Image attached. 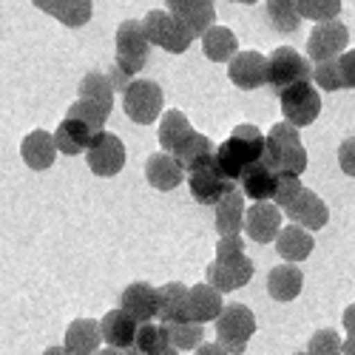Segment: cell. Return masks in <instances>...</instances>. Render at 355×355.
I'll use <instances>...</instances> for the list:
<instances>
[{"instance_id":"41","label":"cell","mask_w":355,"mask_h":355,"mask_svg":"<svg viewBox=\"0 0 355 355\" xmlns=\"http://www.w3.org/2000/svg\"><path fill=\"white\" fill-rule=\"evenodd\" d=\"M313 80H315V85H318V88H324V92H338V88H344L338 60L318 63V66L313 69Z\"/></svg>"},{"instance_id":"15","label":"cell","mask_w":355,"mask_h":355,"mask_svg":"<svg viewBox=\"0 0 355 355\" xmlns=\"http://www.w3.org/2000/svg\"><path fill=\"white\" fill-rule=\"evenodd\" d=\"M245 230L259 245L276 242L282 233V211L273 202H253L245 214Z\"/></svg>"},{"instance_id":"3","label":"cell","mask_w":355,"mask_h":355,"mask_svg":"<svg viewBox=\"0 0 355 355\" xmlns=\"http://www.w3.org/2000/svg\"><path fill=\"white\" fill-rule=\"evenodd\" d=\"M256 333V315L248 304H225L222 315L216 318V344L227 352V355H242L248 349V341Z\"/></svg>"},{"instance_id":"27","label":"cell","mask_w":355,"mask_h":355,"mask_svg":"<svg viewBox=\"0 0 355 355\" xmlns=\"http://www.w3.org/2000/svg\"><path fill=\"white\" fill-rule=\"evenodd\" d=\"M276 180L279 176L268 165L256 162L239 176V191H242V196H248L253 202H270L276 193Z\"/></svg>"},{"instance_id":"8","label":"cell","mask_w":355,"mask_h":355,"mask_svg":"<svg viewBox=\"0 0 355 355\" xmlns=\"http://www.w3.org/2000/svg\"><path fill=\"white\" fill-rule=\"evenodd\" d=\"M279 103H282L284 123H290L293 128L313 125L321 114V97L313 83H299V85L287 88V92L279 94Z\"/></svg>"},{"instance_id":"44","label":"cell","mask_w":355,"mask_h":355,"mask_svg":"<svg viewBox=\"0 0 355 355\" xmlns=\"http://www.w3.org/2000/svg\"><path fill=\"white\" fill-rule=\"evenodd\" d=\"M338 69H341L344 88H355V49H349L338 57Z\"/></svg>"},{"instance_id":"43","label":"cell","mask_w":355,"mask_h":355,"mask_svg":"<svg viewBox=\"0 0 355 355\" xmlns=\"http://www.w3.org/2000/svg\"><path fill=\"white\" fill-rule=\"evenodd\" d=\"M236 256H245V242L239 239V236L219 239V245H216V259H236Z\"/></svg>"},{"instance_id":"17","label":"cell","mask_w":355,"mask_h":355,"mask_svg":"<svg viewBox=\"0 0 355 355\" xmlns=\"http://www.w3.org/2000/svg\"><path fill=\"white\" fill-rule=\"evenodd\" d=\"M284 214L290 216V222H293V225L304 227L307 233L321 230L324 225H327V219H330V208H327V202H324V199H321L315 191H310V188H304V191L299 193V199H295Z\"/></svg>"},{"instance_id":"51","label":"cell","mask_w":355,"mask_h":355,"mask_svg":"<svg viewBox=\"0 0 355 355\" xmlns=\"http://www.w3.org/2000/svg\"><path fill=\"white\" fill-rule=\"evenodd\" d=\"M159 355H180V352H176L173 347H168V349H165V352H159Z\"/></svg>"},{"instance_id":"7","label":"cell","mask_w":355,"mask_h":355,"mask_svg":"<svg viewBox=\"0 0 355 355\" xmlns=\"http://www.w3.org/2000/svg\"><path fill=\"white\" fill-rule=\"evenodd\" d=\"M142 28H145L148 43L159 46V49H165L171 54H185L188 46L193 43V37L165 9H151L148 12L145 20H142Z\"/></svg>"},{"instance_id":"31","label":"cell","mask_w":355,"mask_h":355,"mask_svg":"<svg viewBox=\"0 0 355 355\" xmlns=\"http://www.w3.org/2000/svg\"><path fill=\"white\" fill-rule=\"evenodd\" d=\"M159 145H162V151L165 154H173L176 148H180V142L193 134V125L188 123V116L176 108V111H165L162 114V120H159Z\"/></svg>"},{"instance_id":"46","label":"cell","mask_w":355,"mask_h":355,"mask_svg":"<svg viewBox=\"0 0 355 355\" xmlns=\"http://www.w3.org/2000/svg\"><path fill=\"white\" fill-rule=\"evenodd\" d=\"M344 330H347V336L349 338H355V304H349L347 310H344Z\"/></svg>"},{"instance_id":"20","label":"cell","mask_w":355,"mask_h":355,"mask_svg":"<svg viewBox=\"0 0 355 355\" xmlns=\"http://www.w3.org/2000/svg\"><path fill=\"white\" fill-rule=\"evenodd\" d=\"M225 304H222V293L214 290L208 282H199L188 290V318L196 321V324H208V321H216L222 315Z\"/></svg>"},{"instance_id":"50","label":"cell","mask_w":355,"mask_h":355,"mask_svg":"<svg viewBox=\"0 0 355 355\" xmlns=\"http://www.w3.org/2000/svg\"><path fill=\"white\" fill-rule=\"evenodd\" d=\"M94 355H123V352H116V349H111V347H105V349H100V352H94Z\"/></svg>"},{"instance_id":"38","label":"cell","mask_w":355,"mask_h":355,"mask_svg":"<svg viewBox=\"0 0 355 355\" xmlns=\"http://www.w3.org/2000/svg\"><path fill=\"white\" fill-rule=\"evenodd\" d=\"M295 9L307 20L333 23L341 15V0H295Z\"/></svg>"},{"instance_id":"29","label":"cell","mask_w":355,"mask_h":355,"mask_svg":"<svg viewBox=\"0 0 355 355\" xmlns=\"http://www.w3.org/2000/svg\"><path fill=\"white\" fill-rule=\"evenodd\" d=\"M216 154V148H214V142L205 137V134H199V131H193V134H188L182 142H180V148L171 154L176 162H180L182 168H185V173L188 171H193V168H199L202 162H208L211 157Z\"/></svg>"},{"instance_id":"25","label":"cell","mask_w":355,"mask_h":355,"mask_svg":"<svg viewBox=\"0 0 355 355\" xmlns=\"http://www.w3.org/2000/svg\"><path fill=\"white\" fill-rule=\"evenodd\" d=\"M94 131L88 128V125H83V123H77V120H66L57 125V131H54V145H57V154H66V157H77V154H85L88 148H92V142H94Z\"/></svg>"},{"instance_id":"23","label":"cell","mask_w":355,"mask_h":355,"mask_svg":"<svg viewBox=\"0 0 355 355\" xmlns=\"http://www.w3.org/2000/svg\"><path fill=\"white\" fill-rule=\"evenodd\" d=\"M245 196L236 188L233 193H227L225 199L216 202V230L219 239H230V236H239L245 230Z\"/></svg>"},{"instance_id":"5","label":"cell","mask_w":355,"mask_h":355,"mask_svg":"<svg viewBox=\"0 0 355 355\" xmlns=\"http://www.w3.org/2000/svg\"><path fill=\"white\" fill-rule=\"evenodd\" d=\"M148 54H151V43H148V37H145L142 20H125L120 28H116L114 66L134 80V74L148 66Z\"/></svg>"},{"instance_id":"49","label":"cell","mask_w":355,"mask_h":355,"mask_svg":"<svg viewBox=\"0 0 355 355\" xmlns=\"http://www.w3.org/2000/svg\"><path fill=\"white\" fill-rule=\"evenodd\" d=\"M43 355H71V352H69L66 347H49Z\"/></svg>"},{"instance_id":"35","label":"cell","mask_w":355,"mask_h":355,"mask_svg":"<svg viewBox=\"0 0 355 355\" xmlns=\"http://www.w3.org/2000/svg\"><path fill=\"white\" fill-rule=\"evenodd\" d=\"M134 347L139 349V355H159L171 347V338H168V327L165 324H142L139 333H137V341Z\"/></svg>"},{"instance_id":"13","label":"cell","mask_w":355,"mask_h":355,"mask_svg":"<svg viewBox=\"0 0 355 355\" xmlns=\"http://www.w3.org/2000/svg\"><path fill=\"white\" fill-rule=\"evenodd\" d=\"M253 279V261L245 256H236V259H214L208 264V284L219 293H230V290H239Z\"/></svg>"},{"instance_id":"42","label":"cell","mask_w":355,"mask_h":355,"mask_svg":"<svg viewBox=\"0 0 355 355\" xmlns=\"http://www.w3.org/2000/svg\"><path fill=\"white\" fill-rule=\"evenodd\" d=\"M338 165L347 176H355V137H347L338 145Z\"/></svg>"},{"instance_id":"21","label":"cell","mask_w":355,"mask_h":355,"mask_svg":"<svg viewBox=\"0 0 355 355\" xmlns=\"http://www.w3.org/2000/svg\"><path fill=\"white\" fill-rule=\"evenodd\" d=\"M20 157L32 171H46L54 165L57 159V145H54V134L37 128L32 134H26L20 142Z\"/></svg>"},{"instance_id":"18","label":"cell","mask_w":355,"mask_h":355,"mask_svg":"<svg viewBox=\"0 0 355 355\" xmlns=\"http://www.w3.org/2000/svg\"><path fill=\"white\" fill-rule=\"evenodd\" d=\"M100 333H103V341H105L111 349H116V352H128V349L134 347V341H137L139 324H137L128 313H123L120 307H116V310H108V313L103 315V321H100Z\"/></svg>"},{"instance_id":"22","label":"cell","mask_w":355,"mask_h":355,"mask_svg":"<svg viewBox=\"0 0 355 355\" xmlns=\"http://www.w3.org/2000/svg\"><path fill=\"white\" fill-rule=\"evenodd\" d=\"M145 180L151 182V188H157V191H173V188H180V182L185 180V168L176 162L171 154L159 151V154L148 157Z\"/></svg>"},{"instance_id":"4","label":"cell","mask_w":355,"mask_h":355,"mask_svg":"<svg viewBox=\"0 0 355 355\" xmlns=\"http://www.w3.org/2000/svg\"><path fill=\"white\" fill-rule=\"evenodd\" d=\"M310 80H313V63L295 49L282 46L268 57V85L276 94L287 92V88L299 83H310Z\"/></svg>"},{"instance_id":"33","label":"cell","mask_w":355,"mask_h":355,"mask_svg":"<svg viewBox=\"0 0 355 355\" xmlns=\"http://www.w3.org/2000/svg\"><path fill=\"white\" fill-rule=\"evenodd\" d=\"M77 92H80V100L97 103V105L105 108V111H111V105H114V85H111L108 74H103V71H88V74L80 80Z\"/></svg>"},{"instance_id":"24","label":"cell","mask_w":355,"mask_h":355,"mask_svg":"<svg viewBox=\"0 0 355 355\" xmlns=\"http://www.w3.org/2000/svg\"><path fill=\"white\" fill-rule=\"evenodd\" d=\"M103 333H100V321L94 318H74L66 330V349L71 355H94L100 352Z\"/></svg>"},{"instance_id":"40","label":"cell","mask_w":355,"mask_h":355,"mask_svg":"<svg viewBox=\"0 0 355 355\" xmlns=\"http://www.w3.org/2000/svg\"><path fill=\"white\" fill-rule=\"evenodd\" d=\"M341 338L336 330H315L310 344H307V355H341Z\"/></svg>"},{"instance_id":"6","label":"cell","mask_w":355,"mask_h":355,"mask_svg":"<svg viewBox=\"0 0 355 355\" xmlns=\"http://www.w3.org/2000/svg\"><path fill=\"white\" fill-rule=\"evenodd\" d=\"M162 105H165V94L159 83L154 80H134L123 94V108L128 114V120H134L137 125L157 123V116L162 114Z\"/></svg>"},{"instance_id":"36","label":"cell","mask_w":355,"mask_h":355,"mask_svg":"<svg viewBox=\"0 0 355 355\" xmlns=\"http://www.w3.org/2000/svg\"><path fill=\"white\" fill-rule=\"evenodd\" d=\"M108 114H111V111L100 108L97 103H88V100H77V103H71L69 111H66L69 120H77V123L88 125L94 134H103V125H105V120H108Z\"/></svg>"},{"instance_id":"16","label":"cell","mask_w":355,"mask_h":355,"mask_svg":"<svg viewBox=\"0 0 355 355\" xmlns=\"http://www.w3.org/2000/svg\"><path fill=\"white\" fill-rule=\"evenodd\" d=\"M120 310L128 313L139 327L142 324H151L159 313V299H157V287H151L148 282H134L123 290L120 299Z\"/></svg>"},{"instance_id":"11","label":"cell","mask_w":355,"mask_h":355,"mask_svg":"<svg viewBox=\"0 0 355 355\" xmlns=\"http://www.w3.org/2000/svg\"><path fill=\"white\" fill-rule=\"evenodd\" d=\"M165 12L180 23L193 40L208 35L216 20V6L211 0H173V3L165 6Z\"/></svg>"},{"instance_id":"34","label":"cell","mask_w":355,"mask_h":355,"mask_svg":"<svg viewBox=\"0 0 355 355\" xmlns=\"http://www.w3.org/2000/svg\"><path fill=\"white\" fill-rule=\"evenodd\" d=\"M264 12H268L270 26L282 35L295 32L299 23H302V15H299V9H295V0H270V3L264 6Z\"/></svg>"},{"instance_id":"2","label":"cell","mask_w":355,"mask_h":355,"mask_svg":"<svg viewBox=\"0 0 355 355\" xmlns=\"http://www.w3.org/2000/svg\"><path fill=\"white\" fill-rule=\"evenodd\" d=\"M264 137H268V142H264L261 162L276 176H302L307 171V148L302 145L299 128H293L290 123H276L270 134Z\"/></svg>"},{"instance_id":"28","label":"cell","mask_w":355,"mask_h":355,"mask_svg":"<svg viewBox=\"0 0 355 355\" xmlns=\"http://www.w3.org/2000/svg\"><path fill=\"white\" fill-rule=\"evenodd\" d=\"M313 236L304 230V227H299V225H287V227H282V233H279V239H276V250H279V256L287 261V264H295V261H304L310 253H313Z\"/></svg>"},{"instance_id":"37","label":"cell","mask_w":355,"mask_h":355,"mask_svg":"<svg viewBox=\"0 0 355 355\" xmlns=\"http://www.w3.org/2000/svg\"><path fill=\"white\" fill-rule=\"evenodd\" d=\"M168 338H171V347L180 352V349H199L205 341V327L196 321H185V324H171L168 327Z\"/></svg>"},{"instance_id":"19","label":"cell","mask_w":355,"mask_h":355,"mask_svg":"<svg viewBox=\"0 0 355 355\" xmlns=\"http://www.w3.org/2000/svg\"><path fill=\"white\" fill-rule=\"evenodd\" d=\"M188 290L182 282H168L157 290V299H159V313L157 318L171 327V324H185L188 318Z\"/></svg>"},{"instance_id":"39","label":"cell","mask_w":355,"mask_h":355,"mask_svg":"<svg viewBox=\"0 0 355 355\" xmlns=\"http://www.w3.org/2000/svg\"><path fill=\"white\" fill-rule=\"evenodd\" d=\"M304 191V185H302V180H299V176H279V180H276V193H273V205H276V208L279 211H287L290 208V205L295 202V199H299V193Z\"/></svg>"},{"instance_id":"14","label":"cell","mask_w":355,"mask_h":355,"mask_svg":"<svg viewBox=\"0 0 355 355\" xmlns=\"http://www.w3.org/2000/svg\"><path fill=\"white\" fill-rule=\"evenodd\" d=\"M227 77L236 88H245V92L268 85V57L259 51H239L227 63Z\"/></svg>"},{"instance_id":"32","label":"cell","mask_w":355,"mask_h":355,"mask_svg":"<svg viewBox=\"0 0 355 355\" xmlns=\"http://www.w3.org/2000/svg\"><path fill=\"white\" fill-rule=\"evenodd\" d=\"M40 12L51 15L54 20H60L63 26L69 28H80L88 23V17H92L94 6L88 3V0H66V3H37Z\"/></svg>"},{"instance_id":"12","label":"cell","mask_w":355,"mask_h":355,"mask_svg":"<svg viewBox=\"0 0 355 355\" xmlns=\"http://www.w3.org/2000/svg\"><path fill=\"white\" fill-rule=\"evenodd\" d=\"M85 162L97 176H116L125 168V145L116 134H97L85 151Z\"/></svg>"},{"instance_id":"1","label":"cell","mask_w":355,"mask_h":355,"mask_svg":"<svg viewBox=\"0 0 355 355\" xmlns=\"http://www.w3.org/2000/svg\"><path fill=\"white\" fill-rule=\"evenodd\" d=\"M264 142H268V137H264L256 125H236L233 131H230V137L222 142V145H216V165H219V171L227 176L230 182H236L239 185V176L250 168V165H256V162H261V157H264Z\"/></svg>"},{"instance_id":"48","label":"cell","mask_w":355,"mask_h":355,"mask_svg":"<svg viewBox=\"0 0 355 355\" xmlns=\"http://www.w3.org/2000/svg\"><path fill=\"white\" fill-rule=\"evenodd\" d=\"M341 355H355V338H347L341 344Z\"/></svg>"},{"instance_id":"10","label":"cell","mask_w":355,"mask_h":355,"mask_svg":"<svg viewBox=\"0 0 355 355\" xmlns=\"http://www.w3.org/2000/svg\"><path fill=\"white\" fill-rule=\"evenodd\" d=\"M188 185H191L193 199L202 202V205H216L219 199H225L227 193H233L236 188H239V185L230 182L227 176L219 171L216 157H211L208 162H202L199 168L188 171Z\"/></svg>"},{"instance_id":"9","label":"cell","mask_w":355,"mask_h":355,"mask_svg":"<svg viewBox=\"0 0 355 355\" xmlns=\"http://www.w3.org/2000/svg\"><path fill=\"white\" fill-rule=\"evenodd\" d=\"M347 43H349V32L341 20L315 23L310 37H307V60L315 66L338 60V57L347 51Z\"/></svg>"},{"instance_id":"26","label":"cell","mask_w":355,"mask_h":355,"mask_svg":"<svg viewBox=\"0 0 355 355\" xmlns=\"http://www.w3.org/2000/svg\"><path fill=\"white\" fill-rule=\"evenodd\" d=\"M304 287V273L295 264H276L268 273V293L276 302H293L299 299V293Z\"/></svg>"},{"instance_id":"47","label":"cell","mask_w":355,"mask_h":355,"mask_svg":"<svg viewBox=\"0 0 355 355\" xmlns=\"http://www.w3.org/2000/svg\"><path fill=\"white\" fill-rule=\"evenodd\" d=\"M193 355H227V352H225L219 344H202V347H199Z\"/></svg>"},{"instance_id":"52","label":"cell","mask_w":355,"mask_h":355,"mask_svg":"<svg viewBox=\"0 0 355 355\" xmlns=\"http://www.w3.org/2000/svg\"><path fill=\"white\" fill-rule=\"evenodd\" d=\"M295 355H307V352H295Z\"/></svg>"},{"instance_id":"30","label":"cell","mask_w":355,"mask_h":355,"mask_svg":"<svg viewBox=\"0 0 355 355\" xmlns=\"http://www.w3.org/2000/svg\"><path fill=\"white\" fill-rule=\"evenodd\" d=\"M202 51L214 63H230L233 57L239 54V40H236V35L230 32V28L214 26L211 32L202 37Z\"/></svg>"},{"instance_id":"45","label":"cell","mask_w":355,"mask_h":355,"mask_svg":"<svg viewBox=\"0 0 355 355\" xmlns=\"http://www.w3.org/2000/svg\"><path fill=\"white\" fill-rule=\"evenodd\" d=\"M108 80H111V85H114V92H123L125 94V88L134 83L125 71H120V69H116V66H111V74H108Z\"/></svg>"}]
</instances>
